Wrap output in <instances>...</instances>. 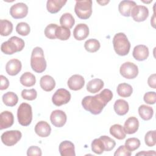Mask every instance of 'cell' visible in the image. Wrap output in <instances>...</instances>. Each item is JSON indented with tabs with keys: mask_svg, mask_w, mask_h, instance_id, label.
<instances>
[{
	"mask_svg": "<svg viewBox=\"0 0 156 156\" xmlns=\"http://www.w3.org/2000/svg\"><path fill=\"white\" fill-rule=\"evenodd\" d=\"M113 93L109 89H104L95 96H87L82 100L83 108L93 115L100 114L107 103L112 100Z\"/></svg>",
	"mask_w": 156,
	"mask_h": 156,
	"instance_id": "1",
	"label": "cell"
},
{
	"mask_svg": "<svg viewBox=\"0 0 156 156\" xmlns=\"http://www.w3.org/2000/svg\"><path fill=\"white\" fill-rule=\"evenodd\" d=\"M30 66L32 70L37 73H41L45 71L47 64L41 48L37 46L33 49L30 57Z\"/></svg>",
	"mask_w": 156,
	"mask_h": 156,
	"instance_id": "2",
	"label": "cell"
},
{
	"mask_svg": "<svg viewBox=\"0 0 156 156\" xmlns=\"http://www.w3.org/2000/svg\"><path fill=\"white\" fill-rule=\"evenodd\" d=\"M113 45L115 52L119 55H126L130 51V43L124 33L115 34L113 38Z\"/></svg>",
	"mask_w": 156,
	"mask_h": 156,
	"instance_id": "3",
	"label": "cell"
},
{
	"mask_svg": "<svg viewBox=\"0 0 156 156\" xmlns=\"http://www.w3.org/2000/svg\"><path fill=\"white\" fill-rule=\"evenodd\" d=\"M24 41L22 38L13 36L2 43L1 50L5 54L12 55L16 52L21 51L24 49Z\"/></svg>",
	"mask_w": 156,
	"mask_h": 156,
	"instance_id": "4",
	"label": "cell"
},
{
	"mask_svg": "<svg viewBox=\"0 0 156 156\" xmlns=\"http://www.w3.org/2000/svg\"><path fill=\"white\" fill-rule=\"evenodd\" d=\"M18 122L23 126H29L32 120V110L30 104L23 102L20 105L17 110Z\"/></svg>",
	"mask_w": 156,
	"mask_h": 156,
	"instance_id": "5",
	"label": "cell"
},
{
	"mask_svg": "<svg viewBox=\"0 0 156 156\" xmlns=\"http://www.w3.org/2000/svg\"><path fill=\"white\" fill-rule=\"evenodd\" d=\"M74 11L78 18L82 20L88 19L92 13V1H76Z\"/></svg>",
	"mask_w": 156,
	"mask_h": 156,
	"instance_id": "6",
	"label": "cell"
},
{
	"mask_svg": "<svg viewBox=\"0 0 156 156\" xmlns=\"http://www.w3.org/2000/svg\"><path fill=\"white\" fill-rule=\"evenodd\" d=\"M22 133L20 130H12L4 132L1 136L4 144L7 146H12L16 144L21 138Z\"/></svg>",
	"mask_w": 156,
	"mask_h": 156,
	"instance_id": "7",
	"label": "cell"
},
{
	"mask_svg": "<svg viewBox=\"0 0 156 156\" xmlns=\"http://www.w3.org/2000/svg\"><path fill=\"white\" fill-rule=\"evenodd\" d=\"M121 75L126 79H132L138 74V66L132 62H127L121 65L119 69Z\"/></svg>",
	"mask_w": 156,
	"mask_h": 156,
	"instance_id": "8",
	"label": "cell"
},
{
	"mask_svg": "<svg viewBox=\"0 0 156 156\" xmlns=\"http://www.w3.org/2000/svg\"><path fill=\"white\" fill-rule=\"evenodd\" d=\"M70 93L65 88L58 89L53 94L52 101L56 106H61L67 104L71 99Z\"/></svg>",
	"mask_w": 156,
	"mask_h": 156,
	"instance_id": "9",
	"label": "cell"
},
{
	"mask_svg": "<svg viewBox=\"0 0 156 156\" xmlns=\"http://www.w3.org/2000/svg\"><path fill=\"white\" fill-rule=\"evenodd\" d=\"M130 16L133 20L136 22L145 21L149 16V10L144 5H136L130 12Z\"/></svg>",
	"mask_w": 156,
	"mask_h": 156,
	"instance_id": "10",
	"label": "cell"
},
{
	"mask_svg": "<svg viewBox=\"0 0 156 156\" xmlns=\"http://www.w3.org/2000/svg\"><path fill=\"white\" fill-rule=\"evenodd\" d=\"M28 7L23 2H18L13 5L10 9V14L15 19H21L27 16Z\"/></svg>",
	"mask_w": 156,
	"mask_h": 156,
	"instance_id": "11",
	"label": "cell"
},
{
	"mask_svg": "<svg viewBox=\"0 0 156 156\" xmlns=\"http://www.w3.org/2000/svg\"><path fill=\"white\" fill-rule=\"evenodd\" d=\"M67 119L66 113L61 110H55L52 112L50 116V120L52 125L56 127H63Z\"/></svg>",
	"mask_w": 156,
	"mask_h": 156,
	"instance_id": "12",
	"label": "cell"
},
{
	"mask_svg": "<svg viewBox=\"0 0 156 156\" xmlns=\"http://www.w3.org/2000/svg\"><path fill=\"white\" fill-rule=\"evenodd\" d=\"M67 83L70 90L77 91L81 90L83 87L85 85V80L81 75L74 74L69 78Z\"/></svg>",
	"mask_w": 156,
	"mask_h": 156,
	"instance_id": "13",
	"label": "cell"
},
{
	"mask_svg": "<svg viewBox=\"0 0 156 156\" xmlns=\"http://www.w3.org/2000/svg\"><path fill=\"white\" fill-rule=\"evenodd\" d=\"M149 52L148 48L144 44H139L133 48L132 55L138 61H144L149 57Z\"/></svg>",
	"mask_w": 156,
	"mask_h": 156,
	"instance_id": "14",
	"label": "cell"
},
{
	"mask_svg": "<svg viewBox=\"0 0 156 156\" xmlns=\"http://www.w3.org/2000/svg\"><path fill=\"white\" fill-rule=\"evenodd\" d=\"M22 64L21 61L13 58L10 60L5 65V71L7 73L12 76L17 75L21 70Z\"/></svg>",
	"mask_w": 156,
	"mask_h": 156,
	"instance_id": "15",
	"label": "cell"
},
{
	"mask_svg": "<svg viewBox=\"0 0 156 156\" xmlns=\"http://www.w3.org/2000/svg\"><path fill=\"white\" fill-rule=\"evenodd\" d=\"M14 122V116L12 112L9 111H4L0 114V129L11 127Z\"/></svg>",
	"mask_w": 156,
	"mask_h": 156,
	"instance_id": "16",
	"label": "cell"
},
{
	"mask_svg": "<svg viewBox=\"0 0 156 156\" xmlns=\"http://www.w3.org/2000/svg\"><path fill=\"white\" fill-rule=\"evenodd\" d=\"M59 152L62 156H75V147L74 144L68 140L60 143L59 145Z\"/></svg>",
	"mask_w": 156,
	"mask_h": 156,
	"instance_id": "17",
	"label": "cell"
},
{
	"mask_svg": "<svg viewBox=\"0 0 156 156\" xmlns=\"http://www.w3.org/2000/svg\"><path fill=\"white\" fill-rule=\"evenodd\" d=\"M89 35V28L85 24H78L73 30V36L77 40H83Z\"/></svg>",
	"mask_w": 156,
	"mask_h": 156,
	"instance_id": "18",
	"label": "cell"
},
{
	"mask_svg": "<svg viewBox=\"0 0 156 156\" xmlns=\"http://www.w3.org/2000/svg\"><path fill=\"white\" fill-rule=\"evenodd\" d=\"M139 127V121L134 116L129 118L124 124V130L127 134L135 133L138 129Z\"/></svg>",
	"mask_w": 156,
	"mask_h": 156,
	"instance_id": "19",
	"label": "cell"
},
{
	"mask_svg": "<svg viewBox=\"0 0 156 156\" xmlns=\"http://www.w3.org/2000/svg\"><path fill=\"white\" fill-rule=\"evenodd\" d=\"M35 132L40 137H47L51 132V127L47 122L40 121L35 125Z\"/></svg>",
	"mask_w": 156,
	"mask_h": 156,
	"instance_id": "20",
	"label": "cell"
},
{
	"mask_svg": "<svg viewBox=\"0 0 156 156\" xmlns=\"http://www.w3.org/2000/svg\"><path fill=\"white\" fill-rule=\"evenodd\" d=\"M135 2L133 1L124 0L120 2L118 5L119 13L124 16L129 17L130 16V12L133 7L136 5Z\"/></svg>",
	"mask_w": 156,
	"mask_h": 156,
	"instance_id": "21",
	"label": "cell"
},
{
	"mask_svg": "<svg viewBox=\"0 0 156 156\" xmlns=\"http://www.w3.org/2000/svg\"><path fill=\"white\" fill-rule=\"evenodd\" d=\"M40 85L44 91H51L55 87V82L54 78L51 76L44 75L40 79Z\"/></svg>",
	"mask_w": 156,
	"mask_h": 156,
	"instance_id": "22",
	"label": "cell"
},
{
	"mask_svg": "<svg viewBox=\"0 0 156 156\" xmlns=\"http://www.w3.org/2000/svg\"><path fill=\"white\" fill-rule=\"evenodd\" d=\"M67 1L63 0H48L46 2V8L51 13H56L65 5Z\"/></svg>",
	"mask_w": 156,
	"mask_h": 156,
	"instance_id": "23",
	"label": "cell"
},
{
	"mask_svg": "<svg viewBox=\"0 0 156 156\" xmlns=\"http://www.w3.org/2000/svg\"><path fill=\"white\" fill-rule=\"evenodd\" d=\"M113 107L116 113L119 116H123L126 115L129 110V106L127 102L124 99H121L115 101Z\"/></svg>",
	"mask_w": 156,
	"mask_h": 156,
	"instance_id": "24",
	"label": "cell"
},
{
	"mask_svg": "<svg viewBox=\"0 0 156 156\" xmlns=\"http://www.w3.org/2000/svg\"><path fill=\"white\" fill-rule=\"evenodd\" d=\"M104 85L102 80L100 79H93L90 80L87 85V90L91 93H96L99 92Z\"/></svg>",
	"mask_w": 156,
	"mask_h": 156,
	"instance_id": "25",
	"label": "cell"
},
{
	"mask_svg": "<svg viewBox=\"0 0 156 156\" xmlns=\"http://www.w3.org/2000/svg\"><path fill=\"white\" fill-rule=\"evenodd\" d=\"M20 83L24 87H30L34 86L36 83L35 76L30 72L23 73L20 77Z\"/></svg>",
	"mask_w": 156,
	"mask_h": 156,
	"instance_id": "26",
	"label": "cell"
},
{
	"mask_svg": "<svg viewBox=\"0 0 156 156\" xmlns=\"http://www.w3.org/2000/svg\"><path fill=\"white\" fill-rule=\"evenodd\" d=\"M138 113L143 120L148 121L152 118L154 110L151 107L143 104L138 107Z\"/></svg>",
	"mask_w": 156,
	"mask_h": 156,
	"instance_id": "27",
	"label": "cell"
},
{
	"mask_svg": "<svg viewBox=\"0 0 156 156\" xmlns=\"http://www.w3.org/2000/svg\"><path fill=\"white\" fill-rule=\"evenodd\" d=\"M110 133L118 140H123L126 136L123 127L118 124H115L110 127Z\"/></svg>",
	"mask_w": 156,
	"mask_h": 156,
	"instance_id": "28",
	"label": "cell"
},
{
	"mask_svg": "<svg viewBox=\"0 0 156 156\" xmlns=\"http://www.w3.org/2000/svg\"><path fill=\"white\" fill-rule=\"evenodd\" d=\"M116 91L119 96L127 98L131 96L133 92V88L130 85L127 83H122L118 85Z\"/></svg>",
	"mask_w": 156,
	"mask_h": 156,
	"instance_id": "29",
	"label": "cell"
},
{
	"mask_svg": "<svg viewBox=\"0 0 156 156\" xmlns=\"http://www.w3.org/2000/svg\"><path fill=\"white\" fill-rule=\"evenodd\" d=\"M2 98L4 104L9 107H13L16 105L18 101L17 95L12 91H9L4 94Z\"/></svg>",
	"mask_w": 156,
	"mask_h": 156,
	"instance_id": "30",
	"label": "cell"
},
{
	"mask_svg": "<svg viewBox=\"0 0 156 156\" xmlns=\"http://www.w3.org/2000/svg\"><path fill=\"white\" fill-rule=\"evenodd\" d=\"M60 23L61 26L71 29L75 23L73 16L70 13H65L63 14L60 18Z\"/></svg>",
	"mask_w": 156,
	"mask_h": 156,
	"instance_id": "31",
	"label": "cell"
},
{
	"mask_svg": "<svg viewBox=\"0 0 156 156\" xmlns=\"http://www.w3.org/2000/svg\"><path fill=\"white\" fill-rule=\"evenodd\" d=\"M13 30V24L7 20H0V34L2 36L9 35Z\"/></svg>",
	"mask_w": 156,
	"mask_h": 156,
	"instance_id": "32",
	"label": "cell"
},
{
	"mask_svg": "<svg viewBox=\"0 0 156 156\" xmlns=\"http://www.w3.org/2000/svg\"><path fill=\"white\" fill-rule=\"evenodd\" d=\"M101 47L99 41L94 38L88 39L84 43V48L85 50L89 52H95L98 51Z\"/></svg>",
	"mask_w": 156,
	"mask_h": 156,
	"instance_id": "33",
	"label": "cell"
},
{
	"mask_svg": "<svg viewBox=\"0 0 156 156\" xmlns=\"http://www.w3.org/2000/svg\"><path fill=\"white\" fill-rule=\"evenodd\" d=\"M71 36L69 29L63 26H58L55 31V37L60 40H67Z\"/></svg>",
	"mask_w": 156,
	"mask_h": 156,
	"instance_id": "34",
	"label": "cell"
},
{
	"mask_svg": "<svg viewBox=\"0 0 156 156\" xmlns=\"http://www.w3.org/2000/svg\"><path fill=\"white\" fill-rule=\"evenodd\" d=\"M141 143L136 138H129L125 142V147L130 152L136 150L140 146Z\"/></svg>",
	"mask_w": 156,
	"mask_h": 156,
	"instance_id": "35",
	"label": "cell"
},
{
	"mask_svg": "<svg viewBox=\"0 0 156 156\" xmlns=\"http://www.w3.org/2000/svg\"><path fill=\"white\" fill-rule=\"evenodd\" d=\"M91 150L96 154H101L104 151V146L100 138L94 139L91 143Z\"/></svg>",
	"mask_w": 156,
	"mask_h": 156,
	"instance_id": "36",
	"label": "cell"
},
{
	"mask_svg": "<svg viewBox=\"0 0 156 156\" xmlns=\"http://www.w3.org/2000/svg\"><path fill=\"white\" fill-rule=\"evenodd\" d=\"M16 31L20 35L27 36L30 32V27L27 23L21 22L16 25Z\"/></svg>",
	"mask_w": 156,
	"mask_h": 156,
	"instance_id": "37",
	"label": "cell"
},
{
	"mask_svg": "<svg viewBox=\"0 0 156 156\" xmlns=\"http://www.w3.org/2000/svg\"><path fill=\"white\" fill-rule=\"evenodd\" d=\"M103 142L104 146V151H110L115 147L116 145V143L115 140L108 136L102 135L99 137Z\"/></svg>",
	"mask_w": 156,
	"mask_h": 156,
	"instance_id": "38",
	"label": "cell"
},
{
	"mask_svg": "<svg viewBox=\"0 0 156 156\" xmlns=\"http://www.w3.org/2000/svg\"><path fill=\"white\" fill-rule=\"evenodd\" d=\"M155 134L156 131L154 130H150L148 131L144 136V141L145 144L149 147H153L156 144L155 140Z\"/></svg>",
	"mask_w": 156,
	"mask_h": 156,
	"instance_id": "39",
	"label": "cell"
},
{
	"mask_svg": "<svg viewBox=\"0 0 156 156\" xmlns=\"http://www.w3.org/2000/svg\"><path fill=\"white\" fill-rule=\"evenodd\" d=\"M57 27L58 26L56 24H50L48 25L44 29L45 36L49 39H55V31Z\"/></svg>",
	"mask_w": 156,
	"mask_h": 156,
	"instance_id": "40",
	"label": "cell"
},
{
	"mask_svg": "<svg viewBox=\"0 0 156 156\" xmlns=\"http://www.w3.org/2000/svg\"><path fill=\"white\" fill-rule=\"evenodd\" d=\"M21 96L24 99L28 101H33L36 99L37 96V92L34 88L27 90L24 89L21 91Z\"/></svg>",
	"mask_w": 156,
	"mask_h": 156,
	"instance_id": "41",
	"label": "cell"
},
{
	"mask_svg": "<svg viewBox=\"0 0 156 156\" xmlns=\"http://www.w3.org/2000/svg\"><path fill=\"white\" fill-rule=\"evenodd\" d=\"M144 101L147 104H154L156 102V93L155 91H149L144 94Z\"/></svg>",
	"mask_w": 156,
	"mask_h": 156,
	"instance_id": "42",
	"label": "cell"
},
{
	"mask_svg": "<svg viewBox=\"0 0 156 156\" xmlns=\"http://www.w3.org/2000/svg\"><path fill=\"white\" fill-rule=\"evenodd\" d=\"M115 156H130L131 152L129 151L124 145L120 146L114 153Z\"/></svg>",
	"mask_w": 156,
	"mask_h": 156,
	"instance_id": "43",
	"label": "cell"
},
{
	"mask_svg": "<svg viewBox=\"0 0 156 156\" xmlns=\"http://www.w3.org/2000/svg\"><path fill=\"white\" fill-rule=\"evenodd\" d=\"M27 155L28 156H41L42 155V152L39 147L36 146H32L28 148L27 151Z\"/></svg>",
	"mask_w": 156,
	"mask_h": 156,
	"instance_id": "44",
	"label": "cell"
},
{
	"mask_svg": "<svg viewBox=\"0 0 156 156\" xmlns=\"http://www.w3.org/2000/svg\"><path fill=\"white\" fill-rule=\"evenodd\" d=\"M0 80H1V85H0V90H6L9 86V80L6 77L3 75L0 76Z\"/></svg>",
	"mask_w": 156,
	"mask_h": 156,
	"instance_id": "45",
	"label": "cell"
},
{
	"mask_svg": "<svg viewBox=\"0 0 156 156\" xmlns=\"http://www.w3.org/2000/svg\"><path fill=\"white\" fill-rule=\"evenodd\" d=\"M147 83L149 86L152 88H156V75L155 74H151L148 79H147Z\"/></svg>",
	"mask_w": 156,
	"mask_h": 156,
	"instance_id": "46",
	"label": "cell"
},
{
	"mask_svg": "<svg viewBox=\"0 0 156 156\" xmlns=\"http://www.w3.org/2000/svg\"><path fill=\"white\" fill-rule=\"evenodd\" d=\"M156 153L154 151H142L136 154V155H155Z\"/></svg>",
	"mask_w": 156,
	"mask_h": 156,
	"instance_id": "47",
	"label": "cell"
},
{
	"mask_svg": "<svg viewBox=\"0 0 156 156\" xmlns=\"http://www.w3.org/2000/svg\"><path fill=\"white\" fill-rule=\"evenodd\" d=\"M109 2H110V1H97V2H98V4H99L101 5H107Z\"/></svg>",
	"mask_w": 156,
	"mask_h": 156,
	"instance_id": "48",
	"label": "cell"
},
{
	"mask_svg": "<svg viewBox=\"0 0 156 156\" xmlns=\"http://www.w3.org/2000/svg\"><path fill=\"white\" fill-rule=\"evenodd\" d=\"M151 23L154 28H155V10H154V15L151 20Z\"/></svg>",
	"mask_w": 156,
	"mask_h": 156,
	"instance_id": "49",
	"label": "cell"
}]
</instances>
